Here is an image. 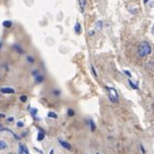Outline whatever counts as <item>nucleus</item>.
Instances as JSON below:
<instances>
[{
	"label": "nucleus",
	"instance_id": "nucleus-26",
	"mask_svg": "<svg viewBox=\"0 0 154 154\" xmlns=\"http://www.w3.org/2000/svg\"><path fill=\"white\" fill-rule=\"evenodd\" d=\"M14 121V117L13 116H10V117H8V122H10V123H12V122Z\"/></svg>",
	"mask_w": 154,
	"mask_h": 154
},
{
	"label": "nucleus",
	"instance_id": "nucleus-31",
	"mask_svg": "<svg viewBox=\"0 0 154 154\" xmlns=\"http://www.w3.org/2000/svg\"><path fill=\"white\" fill-rule=\"evenodd\" d=\"M0 117H5V114H3V113H0Z\"/></svg>",
	"mask_w": 154,
	"mask_h": 154
},
{
	"label": "nucleus",
	"instance_id": "nucleus-36",
	"mask_svg": "<svg viewBox=\"0 0 154 154\" xmlns=\"http://www.w3.org/2000/svg\"><path fill=\"white\" fill-rule=\"evenodd\" d=\"M0 78H1V77H0Z\"/></svg>",
	"mask_w": 154,
	"mask_h": 154
},
{
	"label": "nucleus",
	"instance_id": "nucleus-18",
	"mask_svg": "<svg viewBox=\"0 0 154 154\" xmlns=\"http://www.w3.org/2000/svg\"><path fill=\"white\" fill-rule=\"evenodd\" d=\"M67 114L69 116H74V110L73 109H68L67 110Z\"/></svg>",
	"mask_w": 154,
	"mask_h": 154
},
{
	"label": "nucleus",
	"instance_id": "nucleus-10",
	"mask_svg": "<svg viewBox=\"0 0 154 154\" xmlns=\"http://www.w3.org/2000/svg\"><path fill=\"white\" fill-rule=\"evenodd\" d=\"M95 26H96V29H97V30H101L102 27H104V22H102V21H97Z\"/></svg>",
	"mask_w": 154,
	"mask_h": 154
},
{
	"label": "nucleus",
	"instance_id": "nucleus-13",
	"mask_svg": "<svg viewBox=\"0 0 154 154\" xmlns=\"http://www.w3.org/2000/svg\"><path fill=\"white\" fill-rule=\"evenodd\" d=\"M44 137H45V134H44V132H42V130H39V132H38V141H42L44 139Z\"/></svg>",
	"mask_w": 154,
	"mask_h": 154
},
{
	"label": "nucleus",
	"instance_id": "nucleus-16",
	"mask_svg": "<svg viewBox=\"0 0 154 154\" xmlns=\"http://www.w3.org/2000/svg\"><path fill=\"white\" fill-rule=\"evenodd\" d=\"M27 61H28V63H30V64H33L35 63V57L33 56H31V55H27Z\"/></svg>",
	"mask_w": 154,
	"mask_h": 154
},
{
	"label": "nucleus",
	"instance_id": "nucleus-23",
	"mask_svg": "<svg viewBox=\"0 0 154 154\" xmlns=\"http://www.w3.org/2000/svg\"><path fill=\"white\" fill-rule=\"evenodd\" d=\"M139 148H140V150H141V152H142V154H145V153H147V152H145L144 147H143V144H139Z\"/></svg>",
	"mask_w": 154,
	"mask_h": 154
},
{
	"label": "nucleus",
	"instance_id": "nucleus-17",
	"mask_svg": "<svg viewBox=\"0 0 154 154\" xmlns=\"http://www.w3.org/2000/svg\"><path fill=\"white\" fill-rule=\"evenodd\" d=\"M128 84H129V86L132 87V88H134V89H138V86H137V84H136V83H134V82H132L130 80H128Z\"/></svg>",
	"mask_w": 154,
	"mask_h": 154
},
{
	"label": "nucleus",
	"instance_id": "nucleus-8",
	"mask_svg": "<svg viewBox=\"0 0 154 154\" xmlns=\"http://www.w3.org/2000/svg\"><path fill=\"white\" fill-rule=\"evenodd\" d=\"M13 50L15 51V52L20 53V54H23V53H24V50H23V49L21 48V45H18V44H14V45H13Z\"/></svg>",
	"mask_w": 154,
	"mask_h": 154
},
{
	"label": "nucleus",
	"instance_id": "nucleus-9",
	"mask_svg": "<svg viewBox=\"0 0 154 154\" xmlns=\"http://www.w3.org/2000/svg\"><path fill=\"white\" fill-rule=\"evenodd\" d=\"M88 124H89V126H91V130H92V132H95V130H96V124H95V122H94V120L89 119L88 120Z\"/></svg>",
	"mask_w": 154,
	"mask_h": 154
},
{
	"label": "nucleus",
	"instance_id": "nucleus-2",
	"mask_svg": "<svg viewBox=\"0 0 154 154\" xmlns=\"http://www.w3.org/2000/svg\"><path fill=\"white\" fill-rule=\"evenodd\" d=\"M106 89L108 91V96H109V99L111 100V102H119V95H117V92L115 91V88L110 86H106Z\"/></svg>",
	"mask_w": 154,
	"mask_h": 154
},
{
	"label": "nucleus",
	"instance_id": "nucleus-27",
	"mask_svg": "<svg viewBox=\"0 0 154 154\" xmlns=\"http://www.w3.org/2000/svg\"><path fill=\"white\" fill-rule=\"evenodd\" d=\"M94 35H95V31H94V30H91V31L88 33V36H91V37H93Z\"/></svg>",
	"mask_w": 154,
	"mask_h": 154
},
{
	"label": "nucleus",
	"instance_id": "nucleus-21",
	"mask_svg": "<svg viewBox=\"0 0 154 154\" xmlns=\"http://www.w3.org/2000/svg\"><path fill=\"white\" fill-rule=\"evenodd\" d=\"M20 100H21L22 102H26V101H27V96H26V95H22V96L20 97Z\"/></svg>",
	"mask_w": 154,
	"mask_h": 154
},
{
	"label": "nucleus",
	"instance_id": "nucleus-25",
	"mask_svg": "<svg viewBox=\"0 0 154 154\" xmlns=\"http://www.w3.org/2000/svg\"><path fill=\"white\" fill-rule=\"evenodd\" d=\"M38 74H39V70H33V77L38 76Z\"/></svg>",
	"mask_w": 154,
	"mask_h": 154
},
{
	"label": "nucleus",
	"instance_id": "nucleus-33",
	"mask_svg": "<svg viewBox=\"0 0 154 154\" xmlns=\"http://www.w3.org/2000/svg\"><path fill=\"white\" fill-rule=\"evenodd\" d=\"M148 1H149V0H143V2L144 3H148Z\"/></svg>",
	"mask_w": 154,
	"mask_h": 154
},
{
	"label": "nucleus",
	"instance_id": "nucleus-29",
	"mask_svg": "<svg viewBox=\"0 0 154 154\" xmlns=\"http://www.w3.org/2000/svg\"><path fill=\"white\" fill-rule=\"evenodd\" d=\"M2 45H3V42H2V41H0V50H1V48H2Z\"/></svg>",
	"mask_w": 154,
	"mask_h": 154
},
{
	"label": "nucleus",
	"instance_id": "nucleus-28",
	"mask_svg": "<svg viewBox=\"0 0 154 154\" xmlns=\"http://www.w3.org/2000/svg\"><path fill=\"white\" fill-rule=\"evenodd\" d=\"M149 66H150V68H151V69H153V63H152V60L149 63Z\"/></svg>",
	"mask_w": 154,
	"mask_h": 154
},
{
	"label": "nucleus",
	"instance_id": "nucleus-20",
	"mask_svg": "<svg viewBox=\"0 0 154 154\" xmlns=\"http://www.w3.org/2000/svg\"><path fill=\"white\" fill-rule=\"evenodd\" d=\"M91 70H92V72H93V74H94V77L95 78H97V72H96V70H95V68H94V66L93 65H91Z\"/></svg>",
	"mask_w": 154,
	"mask_h": 154
},
{
	"label": "nucleus",
	"instance_id": "nucleus-3",
	"mask_svg": "<svg viewBox=\"0 0 154 154\" xmlns=\"http://www.w3.org/2000/svg\"><path fill=\"white\" fill-rule=\"evenodd\" d=\"M0 92L2 94H14L15 93V89L12 88V87H1Z\"/></svg>",
	"mask_w": 154,
	"mask_h": 154
},
{
	"label": "nucleus",
	"instance_id": "nucleus-34",
	"mask_svg": "<svg viewBox=\"0 0 154 154\" xmlns=\"http://www.w3.org/2000/svg\"><path fill=\"white\" fill-rule=\"evenodd\" d=\"M8 154H14V153H13V152H10V153H8Z\"/></svg>",
	"mask_w": 154,
	"mask_h": 154
},
{
	"label": "nucleus",
	"instance_id": "nucleus-11",
	"mask_svg": "<svg viewBox=\"0 0 154 154\" xmlns=\"http://www.w3.org/2000/svg\"><path fill=\"white\" fill-rule=\"evenodd\" d=\"M2 26L6 27V28H10V27H12V22L9 20H6L2 22Z\"/></svg>",
	"mask_w": 154,
	"mask_h": 154
},
{
	"label": "nucleus",
	"instance_id": "nucleus-12",
	"mask_svg": "<svg viewBox=\"0 0 154 154\" xmlns=\"http://www.w3.org/2000/svg\"><path fill=\"white\" fill-rule=\"evenodd\" d=\"M81 30H82V27H81V24L79 22L76 23V26H74V31H76V33H80Z\"/></svg>",
	"mask_w": 154,
	"mask_h": 154
},
{
	"label": "nucleus",
	"instance_id": "nucleus-4",
	"mask_svg": "<svg viewBox=\"0 0 154 154\" xmlns=\"http://www.w3.org/2000/svg\"><path fill=\"white\" fill-rule=\"evenodd\" d=\"M58 142H59V144H60L63 148H65L66 150H71V149H72V147H71V144H70V143L66 142V141L61 140V139H59Z\"/></svg>",
	"mask_w": 154,
	"mask_h": 154
},
{
	"label": "nucleus",
	"instance_id": "nucleus-22",
	"mask_svg": "<svg viewBox=\"0 0 154 154\" xmlns=\"http://www.w3.org/2000/svg\"><path fill=\"white\" fill-rule=\"evenodd\" d=\"M24 122H22V121H20V122H17V123H16V126H17V127H20V128H22V127H24Z\"/></svg>",
	"mask_w": 154,
	"mask_h": 154
},
{
	"label": "nucleus",
	"instance_id": "nucleus-14",
	"mask_svg": "<svg viewBox=\"0 0 154 154\" xmlns=\"http://www.w3.org/2000/svg\"><path fill=\"white\" fill-rule=\"evenodd\" d=\"M48 116L49 117H52V119H57V117H58V115H57L55 112H52V111H50V112L48 113Z\"/></svg>",
	"mask_w": 154,
	"mask_h": 154
},
{
	"label": "nucleus",
	"instance_id": "nucleus-35",
	"mask_svg": "<svg viewBox=\"0 0 154 154\" xmlns=\"http://www.w3.org/2000/svg\"><path fill=\"white\" fill-rule=\"evenodd\" d=\"M96 154H100V153H96Z\"/></svg>",
	"mask_w": 154,
	"mask_h": 154
},
{
	"label": "nucleus",
	"instance_id": "nucleus-5",
	"mask_svg": "<svg viewBox=\"0 0 154 154\" xmlns=\"http://www.w3.org/2000/svg\"><path fill=\"white\" fill-rule=\"evenodd\" d=\"M29 110H30V114L33 115V119H36V121H40V117L37 116V113H38L37 109H33V108H30V107H29Z\"/></svg>",
	"mask_w": 154,
	"mask_h": 154
},
{
	"label": "nucleus",
	"instance_id": "nucleus-15",
	"mask_svg": "<svg viewBox=\"0 0 154 154\" xmlns=\"http://www.w3.org/2000/svg\"><path fill=\"white\" fill-rule=\"evenodd\" d=\"M18 154H24V144L23 143L18 144Z\"/></svg>",
	"mask_w": 154,
	"mask_h": 154
},
{
	"label": "nucleus",
	"instance_id": "nucleus-32",
	"mask_svg": "<svg viewBox=\"0 0 154 154\" xmlns=\"http://www.w3.org/2000/svg\"><path fill=\"white\" fill-rule=\"evenodd\" d=\"M36 151H38V152H39V153H40V154H43V153H42V152H41V151H39V150H38V149H36Z\"/></svg>",
	"mask_w": 154,
	"mask_h": 154
},
{
	"label": "nucleus",
	"instance_id": "nucleus-24",
	"mask_svg": "<svg viewBox=\"0 0 154 154\" xmlns=\"http://www.w3.org/2000/svg\"><path fill=\"white\" fill-rule=\"evenodd\" d=\"M123 72L128 77V78H132V73H130V71H128V70H124Z\"/></svg>",
	"mask_w": 154,
	"mask_h": 154
},
{
	"label": "nucleus",
	"instance_id": "nucleus-1",
	"mask_svg": "<svg viewBox=\"0 0 154 154\" xmlns=\"http://www.w3.org/2000/svg\"><path fill=\"white\" fill-rule=\"evenodd\" d=\"M151 51H152V49H151L150 43L147 41H143V42H141V44L139 45L138 54L140 57H145V56L151 54Z\"/></svg>",
	"mask_w": 154,
	"mask_h": 154
},
{
	"label": "nucleus",
	"instance_id": "nucleus-6",
	"mask_svg": "<svg viewBox=\"0 0 154 154\" xmlns=\"http://www.w3.org/2000/svg\"><path fill=\"white\" fill-rule=\"evenodd\" d=\"M44 76L43 74H38V76H36L35 77V81H36V83H42L44 81Z\"/></svg>",
	"mask_w": 154,
	"mask_h": 154
},
{
	"label": "nucleus",
	"instance_id": "nucleus-19",
	"mask_svg": "<svg viewBox=\"0 0 154 154\" xmlns=\"http://www.w3.org/2000/svg\"><path fill=\"white\" fill-rule=\"evenodd\" d=\"M52 93L53 94H54V95L55 96H59V95H60V91H59V89H57V88H54V89H53V91H52Z\"/></svg>",
	"mask_w": 154,
	"mask_h": 154
},
{
	"label": "nucleus",
	"instance_id": "nucleus-30",
	"mask_svg": "<svg viewBox=\"0 0 154 154\" xmlns=\"http://www.w3.org/2000/svg\"><path fill=\"white\" fill-rule=\"evenodd\" d=\"M50 154H54V150H51V151H50Z\"/></svg>",
	"mask_w": 154,
	"mask_h": 154
},
{
	"label": "nucleus",
	"instance_id": "nucleus-7",
	"mask_svg": "<svg viewBox=\"0 0 154 154\" xmlns=\"http://www.w3.org/2000/svg\"><path fill=\"white\" fill-rule=\"evenodd\" d=\"M8 147H9V145H8L7 141H5V140H0V151H3V150H6Z\"/></svg>",
	"mask_w": 154,
	"mask_h": 154
}]
</instances>
